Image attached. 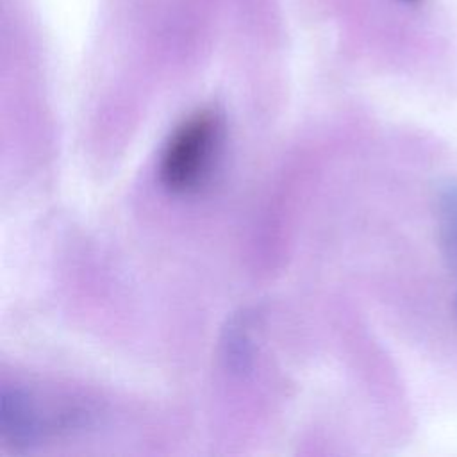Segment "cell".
<instances>
[{"label":"cell","instance_id":"1","mask_svg":"<svg viewBox=\"0 0 457 457\" xmlns=\"http://www.w3.org/2000/svg\"><path fill=\"white\" fill-rule=\"evenodd\" d=\"M220 139L221 120L214 111L200 109L189 114L175 127L162 148L159 162L162 186L175 193L196 189L209 175Z\"/></svg>","mask_w":457,"mask_h":457},{"label":"cell","instance_id":"2","mask_svg":"<svg viewBox=\"0 0 457 457\" xmlns=\"http://www.w3.org/2000/svg\"><path fill=\"white\" fill-rule=\"evenodd\" d=\"M437 239L448 271L457 277V179L446 180L436 198Z\"/></svg>","mask_w":457,"mask_h":457},{"label":"cell","instance_id":"4","mask_svg":"<svg viewBox=\"0 0 457 457\" xmlns=\"http://www.w3.org/2000/svg\"><path fill=\"white\" fill-rule=\"evenodd\" d=\"M407 2H416V0H407Z\"/></svg>","mask_w":457,"mask_h":457},{"label":"cell","instance_id":"3","mask_svg":"<svg viewBox=\"0 0 457 457\" xmlns=\"http://www.w3.org/2000/svg\"><path fill=\"white\" fill-rule=\"evenodd\" d=\"M453 318H455V321H457V298H455V302H453Z\"/></svg>","mask_w":457,"mask_h":457}]
</instances>
